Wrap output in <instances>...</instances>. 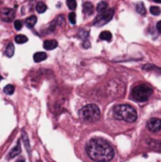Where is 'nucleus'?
Instances as JSON below:
<instances>
[{
    "instance_id": "14",
    "label": "nucleus",
    "mask_w": 161,
    "mask_h": 162,
    "mask_svg": "<svg viewBox=\"0 0 161 162\" xmlns=\"http://www.w3.org/2000/svg\"><path fill=\"white\" fill-rule=\"evenodd\" d=\"M99 39L104 40V41H111V33L109 31H103L102 33L99 34Z\"/></svg>"
},
{
    "instance_id": "26",
    "label": "nucleus",
    "mask_w": 161,
    "mask_h": 162,
    "mask_svg": "<svg viewBox=\"0 0 161 162\" xmlns=\"http://www.w3.org/2000/svg\"><path fill=\"white\" fill-rule=\"evenodd\" d=\"M89 45H91V43H88V42H85L84 43V48H88Z\"/></svg>"
},
{
    "instance_id": "6",
    "label": "nucleus",
    "mask_w": 161,
    "mask_h": 162,
    "mask_svg": "<svg viewBox=\"0 0 161 162\" xmlns=\"http://www.w3.org/2000/svg\"><path fill=\"white\" fill-rule=\"evenodd\" d=\"M147 128L152 131V132H158L161 130V119L159 118H151L147 124Z\"/></svg>"
},
{
    "instance_id": "20",
    "label": "nucleus",
    "mask_w": 161,
    "mask_h": 162,
    "mask_svg": "<svg viewBox=\"0 0 161 162\" xmlns=\"http://www.w3.org/2000/svg\"><path fill=\"white\" fill-rule=\"evenodd\" d=\"M66 4H68V9H71V10H75L77 7V4L75 0H66Z\"/></svg>"
},
{
    "instance_id": "3",
    "label": "nucleus",
    "mask_w": 161,
    "mask_h": 162,
    "mask_svg": "<svg viewBox=\"0 0 161 162\" xmlns=\"http://www.w3.org/2000/svg\"><path fill=\"white\" fill-rule=\"evenodd\" d=\"M80 117L84 121H96L101 118V109L95 104L86 105L80 109Z\"/></svg>"
},
{
    "instance_id": "22",
    "label": "nucleus",
    "mask_w": 161,
    "mask_h": 162,
    "mask_svg": "<svg viewBox=\"0 0 161 162\" xmlns=\"http://www.w3.org/2000/svg\"><path fill=\"white\" fill-rule=\"evenodd\" d=\"M68 20H70V22H71V24H75L76 23V16H75V13L74 12H71L70 14H68Z\"/></svg>"
},
{
    "instance_id": "5",
    "label": "nucleus",
    "mask_w": 161,
    "mask_h": 162,
    "mask_svg": "<svg viewBox=\"0 0 161 162\" xmlns=\"http://www.w3.org/2000/svg\"><path fill=\"white\" fill-rule=\"evenodd\" d=\"M114 16V9H109V10H105L104 12H102V14L99 17L96 18V20L94 21V24L95 25H104L106 24L108 21H110V19Z\"/></svg>"
},
{
    "instance_id": "1",
    "label": "nucleus",
    "mask_w": 161,
    "mask_h": 162,
    "mask_svg": "<svg viewBox=\"0 0 161 162\" xmlns=\"http://www.w3.org/2000/svg\"><path fill=\"white\" fill-rule=\"evenodd\" d=\"M86 153L96 162H109L114 158V149L103 138H93L86 145Z\"/></svg>"
},
{
    "instance_id": "4",
    "label": "nucleus",
    "mask_w": 161,
    "mask_h": 162,
    "mask_svg": "<svg viewBox=\"0 0 161 162\" xmlns=\"http://www.w3.org/2000/svg\"><path fill=\"white\" fill-rule=\"evenodd\" d=\"M152 94V88L146 85V84H140L137 85L136 87H134L132 91V99L136 100V102H146L149 99V97Z\"/></svg>"
},
{
    "instance_id": "15",
    "label": "nucleus",
    "mask_w": 161,
    "mask_h": 162,
    "mask_svg": "<svg viewBox=\"0 0 161 162\" xmlns=\"http://www.w3.org/2000/svg\"><path fill=\"white\" fill-rule=\"evenodd\" d=\"M14 41L17 42V43H19V44H23V43L28 42V37L26 35H23V34H18L14 37Z\"/></svg>"
},
{
    "instance_id": "11",
    "label": "nucleus",
    "mask_w": 161,
    "mask_h": 162,
    "mask_svg": "<svg viewBox=\"0 0 161 162\" xmlns=\"http://www.w3.org/2000/svg\"><path fill=\"white\" fill-rule=\"evenodd\" d=\"M47 58V54L44 53V52H37V53L33 55V60L35 62H42V61H44Z\"/></svg>"
},
{
    "instance_id": "21",
    "label": "nucleus",
    "mask_w": 161,
    "mask_h": 162,
    "mask_svg": "<svg viewBox=\"0 0 161 162\" xmlns=\"http://www.w3.org/2000/svg\"><path fill=\"white\" fill-rule=\"evenodd\" d=\"M150 12H151V14H153V16H158V14H160L161 10H160V8H158V7H156V6H153V7L150 8Z\"/></svg>"
},
{
    "instance_id": "13",
    "label": "nucleus",
    "mask_w": 161,
    "mask_h": 162,
    "mask_svg": "<svg viewBox=\"0 0 161 162\" xmlns=\"http://www.w3.org/2000/svg\"><path fill=\"white\" fill-rule=\"evenodd\" d=\"M35 23H37V17H35V16H31V17H29L26 20V25L29 29L33 28Z\"/></svg>"
},
{
    "instance_id": "25",
    "label": "nucleus",
    "mask_w": 161,
    "mask_h": 162,
    "mask_svg": "<svg viewBox=\"0 0 161 162\" xmlns=\"http://www.w3.org/2000/svg\"><path fill=\"white\" fill-rule=\"evenodd\" d=\"M157 30L161 33V21H159V22L157 23Z\"/></svg>"
},
{
    "instance_id": "27",
    "label": "nucleus",
    "mask_w": 161,
    "mask_h": 162,
    "mask_svg": "<svg viewBox=\"0 0 161 162\" xmlns=\"http://www.w3.org/2000/svg\"><path fill=\"white\" fill-rule=\"evenodd\" d=\"M155 2H157V4H161V0H153Z\"/></svg>"
},
{
    "instance_id": "23",
    "label": "nucleus",
    "mask_w": 161,
    "mask_h": 162,
    "mask_svg": "<svg viewBox=\"0 0 161 162\" xmlns=\"http://www.w3.org/2000/svg\"><path fill=\"white\" fill-rule=\"evenodd\" d=\"M55 22L58 23V24L60 25V27H63L64 24H65V21H64V17L63 16H59L58 17V19L55 20Z\"/></svg>"
},
{
    "instance_id": "16",
    "label": "nucleus",
    "mask_w": 161,
    "mask_h": 162,
    "mask_svg": "<svg viewBox=\"0 0 161 162\" xmlns=\"http://www.w3.org/2000/svg\"><path fill=\"white\" fill-rule=\"evenodd\" d=\"M47 6H45V4H43V2H38L37 4V6H35V10L38 11L39 13H43L47 11Z\"/></svg>"
},
{
    "instance_id": "12",
    "label": "nucleus",
    "mask_w": 161,
    "mask_h": 162,
    "mask_svg": "<svg viewBox=\"0 0 161 162\" xmlns=\"http://www.w3.org/2000/svg\"><path fill=\"white\" fill-rule=\"evenodd\" d=\"M107 7H108V4H107V1H99L97 4V7H96V11L99 13L104 12L105 10L107 9Z\"/></svg>"
},
{
    "instance_id": "24",
    "label": "nucleus",
    "mask_w": 161,
    "mask_h": 162,
    "mask_svg": "<svg viewBox=\"0 0 161 162\" xmlns=\"http://www.w3.org/2000/svg\"><path fill=\"white\" fill-rule=\"evenodd\" d=\"M13 24H14V29L16 30H21L22 29V22L20 20H16Z\"/></svg>"
},
{
    "instance_id": "7",
    "label": "nucleus",
    "mask_w": 161,
    "mask_h": 162,
    "mask_svg": "<svg viewBox=\"0 0 161 162\" xmlns=\"http://www.w3.org/2000/svg\"><path fill=\"white\" fill-rule=\"evenodd\" d=\"M0 16H1V18H2V20H4L6 22H10V21L14 18V11H13L12 9L4 8L1 10Z\"/></svg>"
},
{
    "instance_id": "8",
    "label": "nucleus",
    "mask_w": 161,
    "mask_h": 162,
    "mask_svg": "<svg viewBox=\"0 0 161 162\" xmlns=\"http://www.w3.org/2000/svg\"><path fill=\"white\" fill-rule=\"evenodd\" d=\"M56 46H58V42L55 41V40H47V41H44V43H43V48L47 51L53 50Z\"/></svg>"
},
{
    "instance_id": "9",
    "label": "nucleus",
    "mask_w": 161,
    "mask_h": 162,
    "mask_svg": "<svg viewBox=\"0 0 161 162\" xmlns=\"http://www.w3.org/2000/svg\"><path fill=\"white\" fill-rule=\"evenodd\" d=\"M93 10H94L93 4H91V2H84V4H83V11H84L85 14L91 16V14L93 13Z\"/></svg>"
},
{
    "instance_id": "18",
    "label": "nucleus",
    "mask_w": 161,
    "mask_h": 162,
    "mask_svg": "<svg viewBox=\"0 0 161 162\" xmlns=\"http://www.w3.org/2000/svg\"><path fill=\"white\" fill-rule=\"evenodd\" d=\"M13 53H14V46H13L12 43H10V44H8L7 49H6V54H7V56L11 58L13 55Z\"/></svg>"
},
{
    "instance_id": "28",
    "label": "nucleus",
    "mask_w": 161,
    "mask_h": 162,
    "mask_svg": "<svg viewBox=\"0 0 161 162\" xmlns=\"http://www.w3.org/2000/svg\"><path fill=\"white\" fill-rule=\"evenodd\" d=\"M17 162H24V160H23V159H21L20 161H17Z\"/></svg>"
},
{
    "instance_id": "17",
    "label": "nucleus",
    "mask_w": 161,
    "mask_h": 162,
    "mask_svg": "<svg viewBox=\"0 0 161 162\" xmlns=\"http://www.w3.org/2000/svg\"><path fill=\"white\" fill-rule=\"evenodd\" d=\"M136 10L140 14H146V8H144V4L142 2H139V4H136Z\"/></svg>"
},
{
    "instance_id": "19",
    "label": "nucleus",
    "mask_w": 161,
    "mask_h": 162,
    "mask_svg": "<svg viewBox=\"0 0 161 162\" xmlns=\"http://www.w3.org/2000/svg\"><path fill=\"white\" fill-rule=\"evenodd\" d=\"M4 91L7 95H12L14 93V86L13 85H7V86H4Z\"/></svg>"
},
{
    "instance_id": "2",
    "label": "nucleus",
    "mask_w": 161,
    "mask_h": 162,
    "mask_svg": "<svg viewBox=\"0 0 161 162\" xmlns=\"http://www.w3.org/2000/svg\"><path fill=\"white\" fill-rule=\"evenodd\" d=\"M114 117L126 122H135L137 120V112L130 105H117L114 107Z\"/></svg>"
},
{
    "instance_id": "10",
    "label": "nucleus",
    "mask_w": 161,
    "mask_h": 162,
    "mask_svg": "<svg viewBox=\"0 0 161 162\" xmlns=\"http://www.w3.org/2000/svg\"><path fill=\"white\" fill-rule=\"evenodd\" d=\"M20 152H21V148H20V145L18 143V145L9 152V159H12L14 158V157H17V156H19Z\"/></svg>"
}]
</instances>
